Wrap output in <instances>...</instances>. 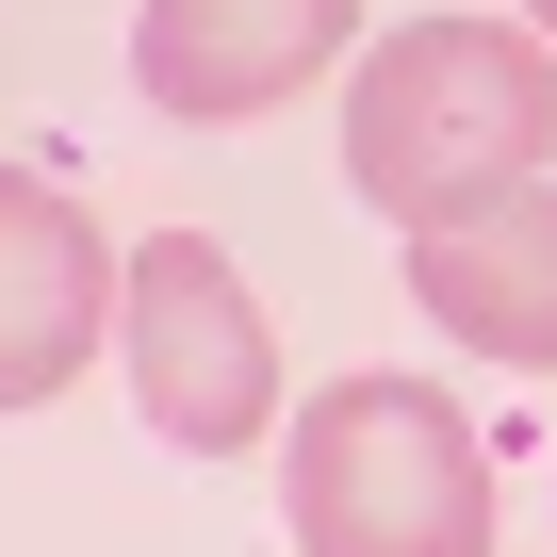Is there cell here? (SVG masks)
<instances>
[{"instance_id": "obj_1", "label": "cell", "mask_w": 557, "mask_h": 557, "mask_svg": "<svg viewBox=\"0 0 557 557\" xmlns=\"http://www.w3.org/2000/svg\"><path fill=\"white\" fill-rule=\"evenodd\" d=\"M557 164V50L508 17H410L345 66V197L394 230H459Z\"/></svg>"}, {"instance_id": "obj_2", "label": "cell", "mask_w": 557, "mask_h": 557, "mask_svg": "<svg viewBox=\"0 0 557 557\" xmlns=\"http://www.w3.org/2000/svg\"><path fill=\"white\" fill-rule=\"evenodd\" d=\"M296 557H492V443L426 377H329L278 443Z\"/></svg>"}, {"instance_id": "obj_3", "label": "cell", "mask_w": 557, "mask_h": 557, "mask_svg": "<svg viewBox=\"0 0 557 557\" xmlns=\"http://www.w3.org/2000/svg\"><path fill=\"white\" fill-rule=\"evenodd\" d=\"M115 345H132V410H148L164 443L230 459V443L278 426V329H262L246 262H230L213 230H148V246H132V312H115Z\"/></svg>"}, {"instance_id": "obj_4", "label": "cell", "mask_w": 557, "mask_h": 557, "mask_svg": "<svg viewBox=\"0 0 557 557\" xmlns=\"http://www.w3.org/2000/svg\"><path fill=\"white\" fill-rule=\"evenodd\" d=\"M132 312V262L99 246V213L34 164H0V410H50L83 394V361Z\"/></svg>"}, {"instance_id": "obj_5", "label": "cell", "mask_w": 557, "mask_h": 557, "mask_svg": "<svg viewBox=\"0 0 557 557\" xmlns=\"http://www.w3.org/2000/svg\"><path fill=\"white\" fill-rule=\"evenodd\" d=\"M345 50H361V0H148L132 17V83L164 115H197V132L312 99Z\"/></svg>"}, {"instance_id": "obj_6", "label": "cell", "mask_w": 557, "mask_h": 557, "mask_svg": "<svg viewBox=\"0 0 557 557\" xmlns=\"http://www.w3.org/2000/svg\"><path fill=\"white\" fill-rule=\"evenodd\" d=\"M410 312L508 377H557V181H524L459 230H410Z\"/></svg>"}, {"instance_id": "obj_7", "label": "cell", "mask_w": 557, "mask_h": 557, "mask_svg": "<svg viewBox=\"0 0 557 557\" xmlns=\"http://www.w3.org/2000/svg\"><path fill=\"white\" fill-rule=\"evenodd\" d=\"M524 17H541V34H557V0H524Z\"/></svg>"}]
</instances>
